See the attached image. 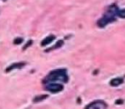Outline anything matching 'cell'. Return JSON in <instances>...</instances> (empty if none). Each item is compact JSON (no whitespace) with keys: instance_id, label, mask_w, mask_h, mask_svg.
<instances>
[{"instance_id":"6da1fadb","label":"cell","mask_w":125,"mask_h":109,"mask_svg":"<svg viewBox=\"0 0 125 109\" xmlns=\"http://www.w3.org/2000/svg\"><path fill=\"white\" fill-rule=\"evenodd\" d=\"M117 9L116 7H111L109 9L108 12L102 17L100 20L98 22V26L100 27H104L105 26H106L108 23L112 22L115 21V15L117 14Z\"/></svg>"},{"instance_id":"3957f363","label":"cell","mask_w":125,"mask_h":109,"mask_svg":"<svg viewBox=\"0 0 125 109\" xmlns=\"http://www.w3.org/2000/svg\"><path fill=\"white\" fill-rule=\"evenodd\" d=\"M85 109H106V105L102 101H96L88 105Z\"/></svg>"},{"instance_id":"9c48e42d","label":"cell","mask_w":125,"mask_h":109,"mask_svg":"<svg viewBox=\"0 0 125 109\" xmlns=\"http://www.w3.org/2000/svg\"><path fill=\"white\" fill-rule=\"evenodd\" d=\"M47 96H40V97L38 98H36V99H34V101H40V100H43L44 99V98H46Z\"/></svg>"},{"instance_id":"5b68a950","label":"cell","mask_w":125,"mask_h":109,"mask_svg":"<svg viewBox=\"0 0 125 109\" xmlns=\"http://www.w3.org/2000/svg\"><path fill=\"white\" fill-rule=\"evenodd\" d=\"M123 83V79L122 78H115V79L112 80L111 81V85L112 86H118L120 85L121 84Z\"/></svg>"},{"instance_id":"7a4b0ae2","label":"cell","mask_w":125,"mask_h":109,"mask_svg":"<svg viewBox=\"0 0 125 109\" xmlns=\"http://www.w3.org/2000/svg\"><path fill=\"white\" fill-rule=\"evenodd\" d=\"M48 80L50 82L54 81H62L66 83L68 80L67 75H66V71L64 69H59V70H54L48 76Z\"/></svg>"},{"instance_id":"52a82bcc","label":"cell","mask_w":125,"mask_h":109,"mask_svg":"<svg viewBox=\"0 0 125 109\" xmlns=\"http://www.w3.org/2000/svg\"><path fill=\"white\" fill-rule=\"evenodd\" d=\"M117 15L121 18H125V9L124 10H117Z\"/></svg>"},{"instance_id":"8992f818","label":"cell","mask_w":125,"mask_h":109,"mask_svg":"<svg viewBox=\"0 0 125 109\" xmlns=\"http://www.w3.org/2000/svg\"><path fill=\"white\" fill-rule=\"evenodd\" d=\"M54 36H50V37H48L46 39L43 40V41L42 42L41 44L43 45V46H44V45L48 44L49 43H50V42L52 41V40H54Z\"/></svg>"},{"instance_id":"30bf717a","label":"cell","mask_w":125,"mask_h":109,"mask_svg":"<svg viewBox=\"0 0 125 109\" xmlns=\"http://www.w3.org/2000/svg\"><path fill=\"white\" fill-rule=\"evenodd\" d=\"M21 41H22V39H21V38H19V39L15 40V44H20V43H21Z\"/></svg>"},{"instance_id":"277c9868","label":"cell","mask_w":125,"mask_h":109,"mask_svg":"<svg viewBox=\"0 0 125 109\" xmlns=\"http://www.w3.org/2000/svg\"><path fill=\"white\" fill-rule=\"evenodd\" d=\"M47 89L51 92H59L63 89V85L58 83H50L49 85H47Z\"/></svg>"},{"instance_id":"ba28073f","label":"cell","mask_w":125,"mask_h":109,"mask_svg":"<svg viewBox=\"0 0 125 109\" xmlns=\"http://www.w3.org/2000/svg\"><path fill=\"white\" fill-rule=\"evenodd\" d=\"M24 65H25V64H24V63H22V64H21V63H18V64H15V65H13V66H10V69H8V70H7V71H9V70H10L12 67H21V66H23Z\"/></svg>"}]
</instances>
